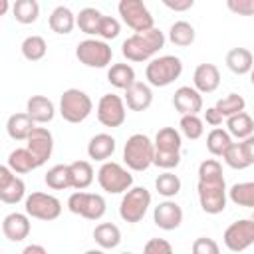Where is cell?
<instances>
[{"mask_svg":"<svg viewBox=\"0 0 254 254\" xmlns=\"http://www.w3.org/2000/svg\"><path fill=\"white\" fill-rule=\"evenodd\" d=\"M26 194V185L20 177H16V173L4 165L0 167V200L6 204H16L24 198Z\"/></svg>","mask_w":254,"mask_h":254,"instance_id":"cell-14","label":"cell"},{"mask_svg":"<svg viewBox=\"0 0 254 254\" xmlns=\"http://www.w3.org/2000/svg\"><path fill=\"white\" fill-rule=\"evenodd\" d=\"M97 183L105 192L111 194H119V192H127L133 185V175L123 169L119 163L107 161L101 165V169L97 171Z\"/></svg>","mask_w":254,"mask_h":254,"instance_id":"cell-6","label":"cell"},{"mask_svg":"<svg viewBox=\"0 0 254 254\" xmlns=\"http://www.w3.org/2000/svg\"><path fill=\"white\" fill-rule=\"evenodd\" d=\"M169 40L179 48H187L194 42V28L189 22L179 20L169 28Z\"/></svg>","mask_w":254,"mask_h":254,"instance_id":"cell-37","label":"cell"},{"mask_svg":"<svg viewBox=\"0 0 254 254\" xmlns=\"http://www.w3.org/2000/svg\"><path fill=\"white\" fill-rule=\"evenodd\" d=\"M75 58L87 67H105L111 64L113 52L103 40H83L75 48Z\"/></svg>","mask_w":254,"mask_h":254,"instance_id":"cell-9","label":"cell"},{"mask_svg":"<svg viewBox=\"0 0 254 254\" xmlns=\"http://www.w3.org/2000/svg\"><path fill=\"white\" fill-rule=\"evenodd\" d=\"M226 65L232 73L236 75H244V73H250L252 67H254V56L250 50L246 48H232L228 54H226Z\"/></svg>","mask_w":254,"mask_h":254,"instance_id":"cell-23","label":"cell"},{"mask_svg":"<svg viewBox=\"0 0 254 254\" xmlns=\"http://www.w3.org/2000/svg\"><path fill=\"white\" fill-rule=\"evenodd\" d=\"M155 189H157L159 194H163V196H167V198L177 196L179 190H181V179H179L175 173L167 171V173H163V175H159V177L155 179Z\"/></svg>","mask_w":254,"mask_h":254,"instance_id":"cell-40","label":"cell"},{"mask_svg":"<svg viewBox=\"0 0 254 254\" xmlns=\"http://www.w3.org/2000/svg\"><path fill=\"white\" fill-rule=\"evenodd\" d=\"M222 167L216 159H206L198 165V183H222Z\"/></svg>","mask_w":254,"mask_h":254,"instance_id":"cell-41","label":"cell"},{"mask_svg":"<svg viewBox=\"0 0 254 254\" xmlns=\"http://www.w3.org/2000/svg\"><path fill=\"white\" fill-rule=\"evenodd\" d=\"M149 206H151V192L145 187H133L121 198L119 216L125 222L135 224V222H141L143 220V216L147 214Z\"/></svg>","mask_w":254,"mask_h":254,"instance_id":"cell-5","label":"cell"},{"mask_svg":"<svg viewBox=\"0 0 254 254\" xmlns=\"http://www.w3.org/2000/svg\"><path fill=\"white\" fill-rule=\"evenodd\" d=\"M12 14L20 24H34L40 16V4L36 0H16L12 6Z\"/></svg>","mask_w":254,"mask_h":254,"instance_id":"cell-36","label":"cell"},{"mask_svg":"<svg viewBox=\"0 0 254 254\" xmlns=\"http://www.w3.org/2000/svg\"><path fill=\"white\" fill-rule=\"evenodd\" d=\"M226 127H228V133L236 139H248L250 135H254V119L242 111V113H236L232 117L226 119Z\"/></svg>","mask_w":254,"mask_h":254,"instance_id":"cell-27","label":"cell"},{"mask_svg":"<svg viewBox=\"0 0 254 254\" xmlns=\"http://www.w3.org/2000/svg\"><path fill=\"white\" fill-rule=\"evenodd\" d=\"M155 159V143L143 133H135L123 147V161L131 171H147Z\"/></svg>","mask_w":254,"mask_h":254,"instance_id":"cell-2","label":"cell"},{"mask_svg":"<svg viewBox=\"0 0 254 254\" xmlns=\"http://www.w3.org/2000/svg\"><path fill=\"white\" fill-rule=\"evenodd\" d=\"M143 254H175V252H173V246L165 238H151L145 244Z\"/></svg>","mask_w":254,"mask_h":254,"instance_id":"cell-47","label":"cell"},{"mask_svg":"<svg viewBox=\"0 0 254 254\" xmlns=\"http://www.w3.org/2000/svg\"><path fill=\"white\" fill-rule=\"evenodd\" d=\"M101 20H103V14H101L99 10H95V8H83V10H79L75 24L79 26V30H81L83 34L99 36Z\"/></svg>","mask_w":254,"mask_h":254,"instance_id":"cell-32","label":"cell"},{"mask_svg":"<svg viewBox=\"0 0 254 254\" xmlns=\"http://www.w3.org/2000/svg\"><path fill=\"white\" fill-rule=\"evenodd\" d=\"M48 52V44L42 36H28L24 42H22V56L30 62H38L46 56Z\"/></svg>","mask_w":254,"mask_h":254,"instance_id":"cell-38","label":"cell"},{"mask_svg":"<svg viewBox=\"0 0 254 254\" xmlns=\"http://www.w3.org/2000/svg\"><path fill=\"white\" fill-rule=\"evenodd\" d=\"M71 171V189L83 190L93 183V167L87 161H73L69 165Z\"/></svg>","mask_w":254,"mask_h":254,"instance_id":"cell-31","label":"cell"},{"mask_svg":"<svg viewBox=\"0 0 254 254\" xmlns=\"http://www.w3.org/2000/svg\"><path fill=\"white\" fill-rule=\"evenodd\" d=\"M115 153V139L109 133H97L87 143V155L93 161H107Z\"/></svg>","mask_w":254,"mask_h":254,"instance_id":"cell-22","label":"cell"},{"mask_svg":"<svg viewBox=\"0 0 254 254\" xmlns=\"http://www.w3.org/2000/svg\"><path fill=\"white\" fill-rule=\"evenodd\" d=\"M228 198L238 206L254 208V181H244V183L232 185L228 190Z\"/></svg>","mask_w":254,"mask_h":254,"instance_id":"cell-34","label":"cell"},{"mask_svg":"<svg viewBox=\"0 0 254 254\" xmlns=\"http://www.w3.org/2000/svg\"><path fill=\"white\" fill-rule=\"evenodd\" d=\"M181 133L175 127H163L155 135V151L161 153H181Z\"/></svg>","mask_w":254,"mask_h":254,"instance_id":"cell-25","label":"cell"},{"mask_svg":"<svg viewBox=\"0 0 254 254\" xmlns=\"http://www.w3.org/2000/svg\"><path fill=\"white\" fill-rule=\"evenodd\" d=\"M125 103L131 111H145L153 103V91L147 83L135 81L129 89H125Z\"/></svg>","mask_w":254,"mask_h":254,"instance_id":"cell-20","label":"cell"},{"mask_svg":"<svg viewBox=\"0 0 254 254\" xmlns=\"http://www.w3.org/2000/svg\"><path fill=\"white\" fill-rule=\"evenodd\" d=\"M107 81L117 89H129L135 83V69L129 64H113L107 71Z\"/></svg>","mask_w":254,"mask_h":254,"instance_id":"cell-26","label":"cell"},{"mask_svg":"<svg viewBox=\"0 0 254 254\" xmlns=\"http://www.w3.org/2000/svg\"><path fill=\"white\" fill-rule=\"evenodd\" d=\"M252 220H254V214H252Z\"/></svg>","mask_w":254,"mask_h":254,"instance_id":"cell-57","label":"cell"},{"mask_svg":"<svg viewBox=\"0 0 254 254\" xmlns=\"http://www.w3.org/2000/svg\"><path fill=\"white\" fill-rule=\"evenodd\" d=\"M119 32H121L119 20L113 18V16H103L101 26H99V36H101L103 40H113V38L119 36Z\"/></svg>","mask_w":254,"mask_h":254,"instance_id":"cell-44","label":"cell"},{"mask_svg":"<svg viewBox=\"0 0 254 254\" xmlns=\"http://www.w3.org/2000/svg\"><path fill=\"white\" fill-rule=\"evenodd\" d=\"M34 129H36V123L30 119L28 113H14L8 117L6 131L14 141H28V137Z\"/></svg>","mask_w":254,"mask_h":254,"instance_id":"cell-24","label":"cell"},{"mask_svg":"<svg viewBox=\"0 0 254 254\" xmlns=\"http://www.w3.org/2000/svg\"><path fill=\"white\" fill-rule=\"evenodd\" d=\"M8 167L18 173V175H24V173H30L34 169H38V161L36 157L30 153L28 147L24 149H14L10 155H8Z\"/></svg>","mask_w":254,"mask_h":254,"instance_id":"cell-28","label":"cell"},{"mask_svg":"<svg viewBox=\"0 0 254 254\" xmlns=\"http://www.w3.org/2000/svg\"><path fill=\"white\" fill-rule=\"evenodd\" d=\"M214 107L218 109V113H220L222 117L228 119V117H232V115H236V113H242L244 107H246V101H244V97L238 95V93H228L226 97L218 99Z\"/></svg>","mask_w":254,"mask_h":254,"instance_id":"cell-39","label":"cell"},{"mask_svg":"<svg viewBox=\"0 0 254 254\" xmlns=\"http://www.w3.org/2000/svg\"><path fill=\"white\" fill-rule=\"evenodd\" d=\"M250 81H252V85H254V67H252V71H250Z\"/></svg>","mask_w":254,"mask_h":254,"instance_id":"cell-55","label":"cell"},{"mask_svg":"<svg viewBox=\"0 0 254 254\" xmlns=\"http://www.w3.org/2000/svg\"><path fill=\"white\" fill-rule=\"evenodd\" d=\"M26 214L38 220H56L62 214V202L54 194L48 192H32L26 198Z\"/></svg>","mask_w":254,"mask_h":254,"instance_id":"cell-10","label":"cell"},{"mask_svg":"<svg viewBox=\"0 0 254 254\" xmlns=\"http://www.w3.org/2000/svg\"><path fill=\"white\" fill-rule=\"evenodd\" d=\"M222 159L226 161V165L230 169H236V171H242V169L250 167V161H248V157H246V153L242 149V143H232Z\"/></svg>","mask_w":254,"mask_h":254,"instance_id":"cell-42","label":"cell"},{"mask_svg":"<svg viewBox=\"0 0 254 254\" xmlns=\"http://www.w3.org/2000/svg\"><path fill=\"white\" fill-rule=\"evenodd\" d=\"M224 246L230 252H242L254 244V220L252 218H240L232 222L224 230Z\"/></svg>","mask_w":254,"mask_h":254,"instance_id":"cell-12","label":"cell"},{"mask_svg":"<svg viewBox=\"0 0 254 254\" xmlns=\"http://www.w3.org/2000/svg\"><path fill=\"white\" fill-rule=\"evenodd\" d=\"M240 143H242V149H244V153H246L250 165H254V135H250L248 139H244V141H240Z\"/></svg>","mask_w":254,"mask_h":254,"instance_id":"cell-51","label":"cell"},{"mask_svg":"<svg viewBox=\"0 0 254 254\" xmlns=\"http://www.w3.org/2000/svg\"><path fill=\"white\" fill-rule=\"evenodd\" d=\"M192 254H220V248L212 238L200 236L192 242Z\"/></svg>","mask_w":254,"mask_h":254,"instance_id":"cell-46","label":"cell"},{"mask_svg":"<svg viewBox=\"0 0 254 254\" xmlns=\"http://www.w3.org/2000/svg\"><path fill=\"white\" fill-rule=\"evenodd\" d=\"M2 232L12 242H20V240L28 238V234H30V218H28V214L10 212L8 216H4V220H2Z\"/></svg>","mask_w":254,"mask_h":254,"instance_id":"cell-19","label":"cell"},{"mask_svg":"<svg viewBox=\"0 0 254 254\" xmlns=\"http://www.w3.org/2000/svg\"><path fill=\"white\" fill-rule=\"evenodd\" d=\"M204 121L210 125V127H218V125H222V121H224V117L218 113V109L216 107H206V111H204Z\"/></svg>","mask_w":254,"mask_h":254,"instance_id":"cell-49","label":"cell"},{"mask_svg":"<svg viewBox=\"0 0 254 254\" xmlns=\"http://www.w3.org/2000/svg\"><path fill=\"white\" fill-rule=\"evenodd\" d=\"M165 46V36L159 28L133 34L121 44V54L129 62H147Z\"/></svg>","mask_w":254,"mask_h":254,"instance_id":"cell-1","label":"cell"},{"mask_svg":"<svg viewBox=\"0 0 254 254\" xmlns=\"http://www.w3.org/2000/svg\"><path fill=\"white\" fill-rule=\"evenodd\" d=\"M75 16H73V12L67 8V6H58L52 14H50V28H52V32H56V34H69L71 30H73V26H75Z\"/></svg>","mask_w":254,"mask_h":254,"instance_id":"cell-30","label":"cell"},{"mask_svg":"<svg viewBox=\"0 0 254 254\" xmlns=\"http://www.w3.org/2000/svg\"><path fill=\"white\" fill-rule=\"evenodd\" d=\"M179 163H181V153H161V151H155L153 165H157L159 169L171 171V169H175Z\"/></svg>","mask_w":254,"mask_h":254,"instance_id":"cell-45","label":"cell"},{"mask_svg":"<svg viewBox=\"0 0 254 254\" xmlns=\"http://www.w3.org/2000/svg\"><path fill=\"white\" fill-rule=\"evenodd\" d=\"M26 113L34 123H50L56 115V107L46 95H32L26 103Z\"/></svg>","mask_w":254,"mask_h":254,"instance_id":"cell-21","label":"cell"},{"mask_svg":"<svg viewBox=\"0 0 254 254\" xmlns=\"http://www.w3.org/2000/svg\"><path fill=\"white\" fill-rule=\"evenodd\" d=\"M196 190H198L200 208L206 214H220L226 208L228 190H226L224 181L222 183H198Z\"/></svg>","mask_w":254,"mask_h":254,"instance_id":"cell-11","label":"cell"},{"mask_svg":"<svg viewBox=\"0 0 254 254\" xmlns=\"http://www.w3.org/2000/svg\"><path fill=\"white\" fill-rule=\"evenodd\" d=\"M67 208L73 212V214H79L87 220H99L105 210H107V204H105V198L101 194H95V192H83V190H77L73 194H69L67 198Z\"/></svg>","mask_w":254,"mask_h":254,"instance_id":"cell-7","label":"cell"},{"mask_svg":"<svg viewBox=\"0 0 254 254\" xmlns=\"http://www.w3.org/2000/svg\"><path fill=\"white\" fill-rule=\"evenodd\" d=\"M93 238L99 244V248L109 250V248L119 246V242H121V230L113 222H101V224L95 226Z\"/></svg>","mask_w":254,"mask_h":254,"instance_id":"cell-29","label":"cell"},{"mask_svg":"<svg viewBox=\"0 0 254 254\" xmlns=\"http://www.w3.org/2000/svg\"><path fill=\"white\" fill-rule=\"evenodd\" d=\"M22 254H48V252H46V248L42 244H28L22 250Z\"/></svg>","mask_w":254,"mask_h":254,"instance_id":"cell-52","label":"cell"},{"mask_svg":"<svg viewBox=\"0 0 254 254\" xmlns=\"http://www.w3.org/2000/svg\"><path fill=\"white\" fill-rule=\"evenodd\" d=\"M121 254H133V252H121Z\"/></svg>","mask_w":254,"mask_h":254,"instance_id":"cell-56","label":"cell"},{"mask_svg":"<svg viewBox=\"0 0 254 254\" xmlns=\"http://www.w3.org/2000/svg\"><path fill=\"white\" fill-rule=\"evenodd\" d=\"M181 131L185 137L189 139H200L202 133H204V127H202V119L198 115H183L181 117V123H179Z\"/></svg>","mask_w":254,"mask_h":254,"instance_id":"cell-43","label":"cell"},{"mask_svg":"<svg viewBox=\"0 0 254 254\" xmlns=\"http://www.w3.org/2000/svg\"><path fill=\"white\" fill-rule=\"evenodd\" d=\"M153 220L161 230H175L183 222V208L175 200H163L155 206Z\"/></svg>","mask_w":254,"mask_h":254,"instance_id":"cell-16","label":"cell"},{"mask_svg":"<svg viewBox=\"0 0 254 254\" xmlns=\"http://www.w3.org/2000/svg\"><path fill=\"white\" fill-rule=\"evenodd\" d=\"M91 109H93V103L85 91L71 87V89H65L62 93L60 113L67 123H81L83 119H87Z\"/></svg>","mask_w":254,"mask_h":254,"instance_id":"cell-4","label":"cell"},{"mask_svg":"<svg viewBox=\"0 0 254 254\" xmlns=\"http://www.w3.org/2000/svg\"><path fill=\"white\" fill-rule=\"evenodd\" d=\"M173 105L181 115H198V111H202V95L194 87L183 85L175 91Z\"/></svg>","mask_w":254,"mask_h":254,"instance_id":"cell-17","label":"cell"},{"mask_svg":"<svg viewBox=\"0 0 254 254\" xmlns=\"http://www.w3.org/2000/svg\"><path fill=\"white\" fill-rule=\"evenodd\" d=\"M228 10L240 16H254V0H228Z\"/></svg>","mask_w":254,"mask_h":254,"instance_id":"cell-48","label":"cell"},{"mask_svg":"<svg viewBox=\"0 0 254 254\" xmlns=\"http://www.w3.org/2000/svg\"><path fill=\"white\" fill-rule=\"evenodd\" d=\"M117 10H119V16L123 18V22L131 30H135V34L155 28V20H153L149 8L141 0H121L117 4Z\"/></svg>","mask_w":254,"mask_h":254,"instance_id":"cell-8","label":"cell"},{"mask_svg":"<svg viewBox=\"0 0 254 254\" xmlns=\"http://www.w3.org/2000/svg\"><path fill=\"white\" fill-rule=\"evenodd\" d=\"M28 149L36 157L38 167H42L52 157V151H54V137H52V133L46 127H36L30 133V137H28Z\"/></svg>","mask_w":254,"mask_h":254,"instance_id":"cell-15","label":"cell"},{"mask_svg":"<svg viewBox=\"0 0 254 254\" xmlns=\"http://www.w3.org/2000/svg\"><path fill=\"white\" fill-rule=\"evenodd\" d=\"M97 119L105 127H121L125 123V101L115 93L101 95L97 103Z\"/></svg>","mask_w":254,"mask_h":254,"instance_id":"cell-13","label":"cell"},{"mask_svg":"<svg viewBox=\"0 0 254 254\" xmlns=\"http://www.w3.org/2000/svg\"><path fill=\"white\" fill-rule=\"evenodd\" d=\"M163 4L175 12H185L194 6V0H163Z\"/></svg>","mask_w":254,"mask_h":254,"instance_id":"cell-50","label":"cell"},{"mask_svg":"<svg viewBox=\"0 0 254 254\" xmlns=\"http://www.w3.org/2000/svg\"><path fill=\"white\" fill-rule=\"evenodd\" d=\"M46 185L54 190H64V189H69L71 187V171H69V165H56L52 167L46 177H44Z\"/></svg>","mask_w":254,"mask_h":254,"instance_id":"cell-35","label":"cell"},{"mask_svg":"<svg viewBox=\"0 0 254 254\" xmlns=\"http://www.w3.org/2000/svg\"><path fill=\"white\" fill-rule=\"evenodd\" d=\"M183 73V62L177 56L153 58L145 67V77L153 87H167Z\"/></svg>","mask_w":254,"mask_h":254,"instance_id":"cell-3","label":"cell"},{"mask_svg":"<svg viewBox=\"0 0 254 254\" xmlns=\"http://www.w3.org/2000/svg\"><path fill=\"white\" fill-rule=\"evenodd\" d=\"M83 254H103V250H85Z\"/></svg>","mask_w":254,"mask_h":254,"instance_id":"cell-54","label":"cell"},{"mask_svg":"<svg viewBox=\"0 0 254 254\" xmlns=\"http://www.w3.org/2000/svg\"><path fill=\"white\" fill-rule=\"evenodd\" d=\"M192 83L194 89L198 93H212L218 85H220V71L214 64H200L194 69L192 75Z\"/></svg>","mask_w":254,"mask_h":254,"instance_id":"cell-18","label":"cell"},{"mask_svg":"<svg viewBox=\"0 0 254 254\" xmlns=\"http://www.w3.org/2000/svg\"><path fill=\"white\" fill-rule=\"evenodd\" d=\"M8 8H10V4L4 0V2H2V10H0V14H6V12H8Z\"/></svg>","mask_w":254,"mask_h":254,"instance_id":"cell-53","label":"cell"},{"mask_svg":"<svg viewBox=\"0 0 254 254\" xmlns=\"http://www.w3.org/2000/svg\"><path fill=\"white\" fill-rule=\"evenodd\" d=\"M230 145H232L230 133L224 131V129H220V127L212 129V131L208 133V137H206V149H208V153L214 155V157H224V153L230 149Z\"/></svg>","mask_w":254,"mask_h":254,"instance_id":"cell-33","label":"cell"}]
</instances>
